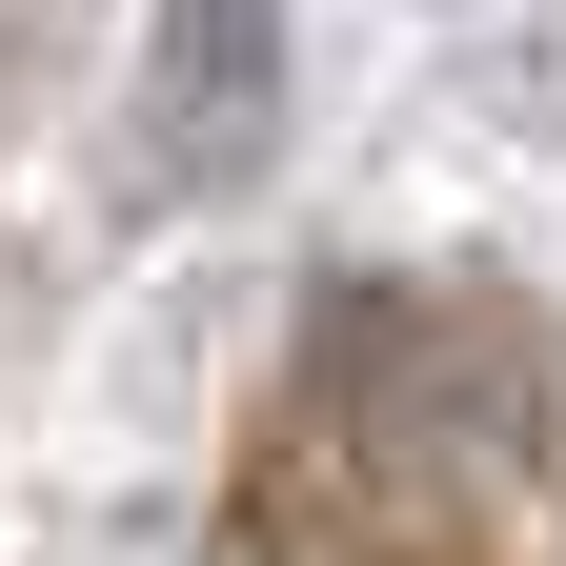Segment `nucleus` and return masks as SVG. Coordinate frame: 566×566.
Here are the masks:
<instances>
[{
  "label": "nucleus",
  "instance_id": "obj_1",
  "mask_svg": "<svg viewBox=\"0 0 566 566\" xmlns=\"http://www.w3.org/2000/svg\"><path fill=\"white\" fill-rule=\"evenodd\" d=\"M283 142V0H163V61H142V182L223 202Z\"/></svg>",
  "mask_w": 566,
  "mask_h": 566
}]
</instances>
